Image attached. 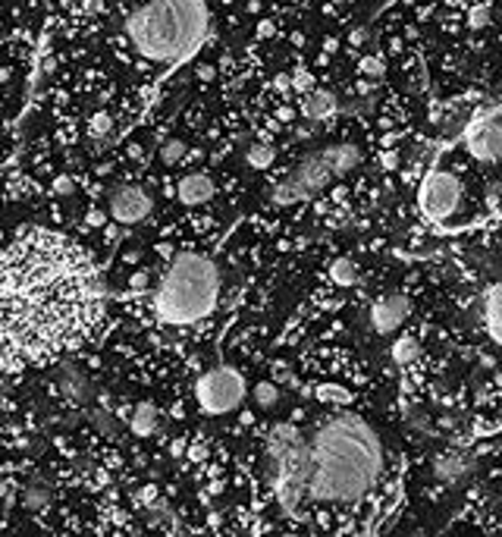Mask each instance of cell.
Here are the masks:
<instances>
[{
    "instance_id": "484cf974",
    "label": "cell",
    "mask_w": 502,
    "mask_h": 537,
    "mask_svg": "<svg viewBox=\"0 0 502 537\" xmlns=\"http://www.w3.org/2000/svg\"><path fill=\"white\" fill-rule=\"evenodd\" d=\"M490 25V6L487 4H474L471 10H468V29H487Z\"/></svg>"
},
{
    "instance_id": "8d00e7d4",
    "label": "cell",
    "mask_w": 502,
    "mask_h": 537,
    "mask_svg": "<svg viewBox=\"0 0 502 537\" xmlns=\"http://www.w3.org/2000/svg\"><path fill=\"white\" fill-rule=\"evenodd\" d=\"M396 164H399V158H396L393 151H389V154H383V167H386V170H396Z\"/></svg>"
},
{
    "instance_id": "9c48e42d",
    "label": "cell",
    "mask_w": 502,
    "mask_h": 537,
    "mask_svg": "<svg viewBox=\"0 0 502 537\" xmlns=\"http://www.w3.org/2000/svg\"><path fill=\"white\" fill-rule=\"evenodd\" d=\"M461 141H465L468 154L480 164H496L502 151V126H499V107L487 104L484 110L471 116L461 129Z\"/></svg>"
},
{
    "instance_id": "603a6c76",
    "label": "cell",
    "mask_w": 502,
    "mask_h": 537,
    "mask_svg": "<svg viewBox=\"0 0 502 537\" xmlns=\"http://www.w3.org/2000/svg\"><path fill=\"white\" fill-rule=\"evenodd\" d=\"M277 403H279V386L277 384H270V380H264V384H258L254 386V405L258 409H277Z\"/></svg>"
},
{
    "instance_id": "8992f818",
    "label": "cell",
    "mask_w": 502,
    "mask_h": 537,
    "mask_svg": "<svg viewBox=\"0 0 502 537\" xmlns=\"http://www.w3.org/2000/svg\"><path fill=\"white\" fill-rule=\"evenodd\" d=\"M267 481L279 506L295 509L305 503V440L295 424L283 421L267 437Z\"/></svg>"
},
{
    "instance_id": "836d02e7",
    "label": "cell",
    "mask_w": 502,
    "mask_h": 537,
    "mask_svg": "<svg viewBox=\"0 0 502 537\" xmlns=\"http://www.w3.org/2000/svg\"><path fill=\"white\" fill-rule=\"evenodd\" d=\"M186 446H188V440H186V437H176L173 443H169V456H176V459L186 456Z\"/></svg>"
},
{
    "instance_id": "4316f807",
    "label": "cell",
    "mask_w": 502,
    "mask_h": 537,
    "mask_svg": "<svg viewBox=\"0 0 502 537\" xmlns=\"http://www.w3.org/2000/svg\"><path fill=\"white\" fill-rule=\"evenodd\" d=\"M91 424H95L104 437H113L116 433V421L110 418V412H91Z\"/></svg>"
},
{
    "instance_id": "7c38bea8",
    "label": "cell",
    "mask_w": 502,
    "mask_h": 537,
    "mask_svg": "<svg viewBox=\"0 0 502 537\" xmlns=\"http://www.w3.org/2000/svg\"><path fill=\"white\" fill-rule=\"evenodd\" d=\"M474 468V456L465 449H446L436 456L433 462V477L442 484H459L461 477H468Z\"/></svg>"
},
{
    "instance_id": "277c9868",
    "label": "cell",
    "mask_w": 502,
    "mask_h": 537,
    "mask_svg": "<svg viewBox=\"0 0 502 537\" xmlns=\"http://www.w3.org/2000/svg\"><path fill=\"white\" fill-rule=\"evenodd\" d=\"M220 295L217 264L204 255H176L154 293V312L164 323L186 327L214 312Z\"/></svg>"
},
{
    "instance_id": "4dcf8cb0",
    "label": "cell",
    "mask_w": 502,
    "mask_h": 537,
    "mask_svg": "<svg viewBox=\"0 0 502 537\" xmlns=\"http://www.w3.org/2000/svg\"><path fill=\"white\" fill-rule=\"evenodd\" d=\"M186 456L192 459L195 465H201V462L207 459V446H198V443H195V446H186Z\"/></svg>"
},
{
    "instance_id": "cb8c5ba5",
    "label": "cell",
    "mask_w": 502,
    "mask_h": 537,
    "mask_svg": "<svg viewBox=\"0 0 502 537\" xmlns=\"http://www.w3.org/2000/svg\"><path fill=\"white\" fill-rule=\"evenodd\" d=\"M110 129H113V116H110L107 110H97V113L88 120V132L95 135V139H104V135H110Z\"/></svg>"
},
{
    "instance_id": "8fae6325",
    "label": "cell",
    "mask_w": 502,
    "mask_h": 537,
    "mask_svg": "<svg viewBox=\"0 0 502 537\" xmlns=\"http://www.w3.org/2000/svg\"><path fill=\"white\" fill-rule=\"evenodd\" d=\"M408 314H412V302L399 293H389L370 305L368 321H370V330H374V333L386 336V333H396V330L405 323Z\"/></svg>"
},
{
    "instance_id": "ac0fdd59",
    "label": "cell",
    "mask_w": 502,
    "mask_h": 537,
    "mask_svg": "<svg viewBox=\"0 0 502 537\" xmlns=\"http://www.w3.org/2000/svg\"><path fill=\"white\" fill-rule=\"evenodd\" d=\"M389 355H393L396 365H412V361L421 355V342H418V336H412V333L396 336V342L389 346Z\"/></svg>"
},
{
    "instance_id": "1f68e13d",
    "label": "cell",
    "mask_w": 502,
    "mask_h": 537,
    "mask_svg": "<svg viewBox=\"0 0 502 537\" xmlns=\"http://www.w3.org/2000/svg\"><path fill=\"white\" fill-rule=\"evenodd\" d=\"M277 35V22L273 19H260L258 22V38H273Z\"/></svg>"
},
{
    "instance_id": "5b68a950",
    "label": "cell",
    "mask_w": 502,
    "mask_h": 537,
    "mask_svg": "<svg viewBox=\"0 0 502 537\" xmlns=\"http://www.w3.org/2000/svg\"><path fill=\"white\" fill-rule=\"evenodd\" d=\"M358 164H361V148L351 145V141L323 145V148H317V151L305 154L279 183H273L270 202L279 204V208L308 202V198H314L317 192L327 189L330 183H336V179H342L345 173H351Z\"/></svg>"
},
{
    "instance_id": "d6a6232c",
    "label": "cell",
    "mask_w": 502,
    "mask_h": 537,
    "mask_svg": "<svg viewBox=\"0 0 502 537\" xmlns=\"http://www.w3.org/2000/svg\"><path fill=\"white\" fill-rule=\"evenodd\" d=\"M148 283H151V274L139 270V274H135L132 280H129V286H132V289H139V293H141V289H148Z\"/></svg>"
},
{
    "instance_id": "d590c367",
    "label": "cell",
    "mask_w": 502,
    "mask_h": 537,
    "mask_svg": "<svg viewBox=\"0 0 502 537\" xmlns=\"http://www.w3.org/2000/svg\"><path fill=\"white\" fill-rule=\"evenodd\" d=\"M214 76H217V69H214L211 63H201L198 67V79H214Z\"/></svg>"
},
{
    "instance_id": "f1b7e54d",
    "label": "cell",
    "mask_w": 502,
    "mask_h": 537,
    "mask_svg": "<svg viewBox=\"0 0 502 537\" xmlns=\"http://www.w3.org/2000/svg\"><path fill=\"white\" fill-rule=\"evenodd\" d=\"M289 88H298V92H311V88H314V79H311L308 69H302V73L289 76Z\"/></svg>"
},
{
    "instance_id": "52a82bcc",
    "label": "cell",
    "mask_w": 502,
    "mask_h": 537,
    "mask_svg": "<svg viewBox=\"0 0 502 537\" xmlns=\"http://www.w3.org/2000/svg\"><path fill=\"white\" fill-rule=\"evenodd\" d=\"M195 399H198L204 415H226L239 409L245 399V377L230 365H217L204 371L195 384Z\"/></svg>"
},
{
    "instance_id": "ba28073f",
    "label": "cell",
    "mask_w": 502,
    "mask_h": 537,
    "mask_svg": "<svg viewBox=\"0 0 502 537\" xmlns=\"http://www.w3.org/2000/svg\"><path fill=\"white\" fill-rule=\"evenodd\" d=\"M461 195H465V192H461L459 176L433 167L418 186V211L427 220L440 223V220L452 217L455 211L461 208Z\"/></svg>"
},
{
    "instance_id": "e575fe53",
    "label": "cell",
    "mask_w": 502,
    "mask_h": 537,
    "mask_svg": "<svg viewBox=\"0 0 502 537\" xmlns=\"http://www.w3.org/2000/svg\"><path fill=\"white\" fill-rule=\"evenodd\" d=\"M85 223H88V226H101V223H104V211H88Z\"/></svg>"
},
{
    "instance_id": "30bf717a",
    "label": "cell",
    "mask_w": 502,
    "mask_h": 537,
    "mask_svg": "<svg viewBox=\"0 0 502 537\" xmlns=\"http://www.w3.org/2000/svg\"><path fill=\"white\" fill-rule=\"evenodd\" d=\"M151 208H154V202L141 186H116L107 198L110 217H113L116 223H126V226L141 223V220L151 214Z\"/></svg>"
},
{
    "instance_id": "f35d334b",
    "label": "cell",
    "mask_w": 502,
    "mask_h": 537,
    "mask_svg": "<svg viewBox=\"0 0 502 537\" xmlns=\"http://www.w3.org/2000/svg\"><path fill=\"white\" fill-rule=\"evenodd\" d=\"M364 38H368V35H364V32H361V29H358V32H355V35H351V38H349V41H351V44H355V48H358V44H364Z\"/></svg>"
},
{
    "instance_id": "6da1fadb",
    "label": "cell",
    "mask_w": 502,
    "mask_h": 537,
    "mask_svg": "<svg viewBox=\"0 0 502 537\" xmlns=\"http://www.w3.org/2000/svg\"><path fill=\"white\" fill-rule=\"evenodd\" d=\"M101 314V280L73 242L29 232L0 255V368L79 346Z\"/></svg>"
},
{
    "instance_id": "7a4b0ae2",
    "label": "cell",
    "mask_w": 502,
    "mask_h": 537,
    "mask_svg": "<svg viewBox=\"0 0 502 537\" xmlns=\"http://www.w3.org/2000/svg\"><path fill=\"white\" fill-rule=\"evenodd\" d=\"M380 468V433L355 412H336L305 440V500L355 503L377 484Z\"/></svg>"
},
{
    "instance_id": "74e56055",
    "label": "cell",
    "mask_w": 502,
    "mask_h": 537,
    "mask_svg": "<svg viewBox=\"0 0 502 537\" xmlns=\"http://www.w3.org/2000/svg\"><path fill=\"white\" fill-rule=\"evenodd\" d=\"M273 85H277L279 92H286V88H289V76H286V73H279L277 79H273Z\"/></svg>"
},
{
    "instance_id": "d4e9b609",
    "label": "cell",
    "mask_w": 502,
    "mask_h": 537,
    "mask_svg": "<svg viewBox=\"0 0 502 537\" xmlns=\"http://www.w3.org/2000/svg\"><path fill=\"white\" fill-rule=\"evenodd\" d=\"M314 396L321 399V403H336V405H345L349 403V390H342V386H317Z\"/></svg>"
},
{
    "instance_id": "e0dca14e",
    "label": "cell",
    "mask_w": 502,
    "mask_h": 537,
    "mask_svg": "<svg viewBox=\"0 0 502 537\" xmlns=\"http://www.w3.org/2000/svg\"><path fill=\"white\" fill-rule=\"evenodd\" d=\"M484 321H487V333L490 342L499 346L502 342V327H499V286H490L484 295Z\"/></svg>"
},
{
    "instance_id": "ab89813d",
    "label": "cell",
    "mask_w": 502,
    "mask_h": 537,
    "mask_svg": "<svg viewBox=\"0 0 502 537\" xmlns=\"http://www.w3.org/2000/svg\"><path fill=\"white\" fill-rule=\"evenodd\" d=\"M277 116H279V120H292V107H279Z\"/></svg>"
},
{
    "instance_id": "3957f363",
    "label": "cell",
    "mask_w": 502,
    "mask_h": 537,
    "mask_svg": "<svg viewBox=\"0 0 502 537\" xmlns=\"http://www.w3.org/2000/svg\"><path fill=\"white\" fill-rule=\"evenodd\" d=\"M207 25L204 0H145L126 19V35L141 60L176 63L201 48Z\"/></svg>"
},
{
    "instance_id": "ffe728a7",
    "label": "cell",
    "mask_w": 502,
    "mask_h": 537,
    "mask_svg": "<svg viewBox=\"0 0 502 537\" xmlns=\"http://www.w3.org/2000/svg\"><path fill=\"white\" fill-rule=\"evenodd\" d=\"M273 160H277V151H273L267 141H254L249 151H245V164H249L251 170H267Z\"/></svg>"
},
{
    "instance_id": "7bdbcfd3",
    "label": "cell",
    "mask_w": 502,
    "mask_h": 537,
    "mask_svg": "<svg viewBox=\"0 0 502 537\" xmlns=\"http://www.w3.org/2000/svg\"><path fill=\"white\" fill-rule=\"evenodd\" d=\"M330 4H345V0H330Z\"/></svg>"
},
{
    "instance_id": "5bb4252c",
    "label": "cell",
    "mask_w": 502,
    "mask_h": 537,
    "mask_svg": "<svg viewBox=\"0 0 502 537\" xmlns=\"http://www.w3.org/2000/svg\"><path fill=\"white\" fill-rule=\"evenodd\" d=\"M57 384H60V390L67 393L73 403L85 405V403L91 399V384H88V377H85L82 368H76V365H60V368H57Z\"/></svg>"
},
{
    "instance_id": "2e32d148",
    "label": "cell",
    "mask_w": 502,
    "mask_h": 537,
    "mask_svg": "<svg viewBox=\"0 0 502 537\" xmlns=\"http://www.w3.org/2000/svg\"><path fill=\"white\" fill-rule=\"evenodd\" d=\"M158 421H160L158 405L139 403V405H135V412H132V421H129V428H132L135 437H151V433L158 431Z\"/></svg>"
},
{
    "instance_id": "7402d4cb",
    "label": "cell",
    "mask_w": 502,
    "mask_h": 537,
    "mask_svg": "<svg viewBox=\"0 0 502 537\" xmlns=\"http://www.w3.org/2000/svg\"><path fill=\"white\" fill-rule=\"evenodd\" d=\"M186 154H188L186 141H182V139H167L164 148H160V164H164V167H176V164H182V160H186Z\"/></svg>"
},
{
    "instance_id": "d6986e66",
    "label": "cell",
    "mask_w": 502,
    "mask_h": 537,
    "mask_svg": "<svg viewBox=\"0 0 502 537\" xmlns=\"http://www.w3.org/2000/svg\"><path fill=\"white\" fill-rule=\"evenodd\" d=\"M22 506L29 509V512H44V509L50 506V487L41 481H32L29 487L22 490Z\"/></svg>"
},
{
    "instance_id": "9a60e30c",
    "label": "cell",
    "mask_w": 502,
    "mask_h": 537,
    "mask_svg": "<svg viewBox=\"0 0 502 537\" xmlns=\"http://www.w3.org/2000/svg\"><path fill=\"white\" fill-rule=\"evenodd\" d=\"M339 110V101L333 92H327V88H311V92H305V101H302V116H308V120H330Z\"/></svg>"
},
{
    "instance_id": "60d3db41",
    "label": "cell",
    "mask_w": 502,
    "mask_h": 537,
    "mask_svg": "<svg viewBox=\"0 0 502 537\" xmlns=\"http://www.w3.org/2000/svg\"><path fill=\"white\" fill-rule=\"evenodd\" d=\"M158 251H160V255H164V258H173V245H158Z\"/></svg>"
},
{
    "instance_id": "f546056e",
    "label": "cell",
    "mask_w": 502,
    "mask_h": 537,
    "mask_svg": "<svg viewBox=\"0 0 502 537\" xmlns=\"http://www.w3.org/2000/svg\"><path fill=\"white\" fill-rule=\"evenodd\" d=\"M50 192H54V195H60V198H69L76 192V183L69 176H57L54 186H50Z\"/></svg>"
},
{
    "instance_id": "b9f144b4",
    "label": "cell",
    "mask_w": 502,
    "mask_h": 537,
    "mask_svg": "<svg viewBox=\"0 0 502 537\" xmlns=\"http://www.w3.org/2000/svg\"><path fill=\"white\" fill-rule=\"evenodd\" d=\"M339 44H336V38H327V41H323V50H336Z\"/></svg>"
},
{
    "instance_id": "44dd1931",
    "label": "cell",
    "mask_w": 502,
    "mask_h": 537,
    "mask_svg": "<svg viewBox=\"0 0 502 537\" xmlns=\"http://www.w3.org/2000/svg\"><path fill=\"white\" fill-rule=\"evenodd\" d=\"M330 280L336 283V286H351V283L358 280V267L351 258H339V261L330 264Z\"/></svg>"
},
{
    "instance_id": "83f0119b",
    "label": "cell",
    "mask_w": 502,
    "mask_h": 537,
    "mask_svg": "<svg viewBox=\"0 0 502 537\" xmlns=\"http://www.w3.org/2000/svg\"><path fill=\"white\" fill-rule=\"evenodd\" d=\"M358 69H361L364 76H370V79H380V76H383V69H386V63H383L380 57H361Z\"/></svg>"
},
{
    "instance_id": "4fadbf2b",
    "label": "cell",
    "mask_w": 502,
    "mask_h": 537,
    "mask_svg": "<svg viewBox=\"0 0 502 537\" xmlns=\"http://www.w3.org/2000/svg\"><path fill=\"white\" fill-rule=\"evenodd\" d=\"M176 195H179L182 204L188 208H198V204H207L214 198V179L207 173H188V176L179 179L176 186Z\"/></svg>"
}]
</instances>
